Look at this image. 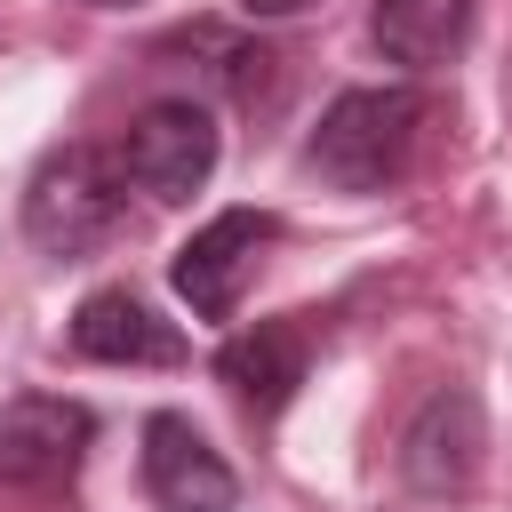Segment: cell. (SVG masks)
Wrapping results in <instances>:
<instances>
[{
	"label": "cell",
	"instance_id": "cell-1",
	"mask_svg": "<svg viewBox=\"0 0 512 512\" xmlns=\"http://www.w3.org/2000/svg\"><path fill=\"white\" fill-rule=\"evenodd\" d=\"M432 128V96L416 80H384V88H344L320 128L304 136V168L336 192H392Z\"/></svg>",
	"mask_w": 512,
	"mask_h": 512
},
{
	"label": "cell",
	"instance_id": "cell-2",
	"mask_svg": "<svg viewBox=\"0 0 512 512\" xmlns=\"http://www.w3.org/2000/svg\"><path fill=\"white\" fill-rule=\"evenodd\" d=\"M120 216H128V176L96 144H56L24 184V240L40 256H88L120 232Z\"/></svg>",
	"mask_w": 512,
	"mask_h": 512
},
{
	"label": "cell",
	"instance_id": "cell-3",
	"mask_svg": "<svg viewBox=\"0 0 512 512\" xmlns=\"http://www.w3.org/2000/svg\"><path fill=\"white\" fill-rule=\"evenodd\" d=\"M400 488L424 496V504H456L480 488V464H488V416H480V392L472 384H432L416 400V416L400 424Z\"/></svg>",
	"mask_w": 512,
	"mask_h": 512
},
{
	"label": "cell",
	"instance_id": "cell-4",
	"mask_svg": "<svg viewBox=\"0 0 512 512\" xmlns=\"http://www.w3.org/2000/svg\"><path fill=\"white\" fill-rule=\"evenodd\" d=\"M216 152H224V128H216V112L200 104V96H152L136 120H128V136H120V176L144 192V200H160V208H176V200H192L208 176H216Z\"/></svg>",
	"mask_w": 512,
	"mask_h": 512
},
{
	"label": "cell",
	"instance_id": "cell-5",
	"mask_svg": "<svg viewBox=\"0 0 512 512\" xmlns=\"http://www.w3.org/2000/svg\"><path fill=\"white\" fill-rule=\"evenodd\" d=\"M96 440V408L64 392H16L0 400V496H40L80 472Z\"/></svg>",
	"mask_w": 512,
	"mask_h": 512
},
{
	"label": "cell",
	"instance_id": "cell-6",
	"mask_svg": "<svg viewBox=\"0 0 512 512\" xmlns=\"http://www.w3.org/2000/svg\"><path fill=\"white\" fill-rule=\"evenodd\" d=\"M272 240H280V216H264V208H224V216H208V224L176 248L168 280H176V296H184L200 320H232Z\"/></svg>",
	"mask_w": 512,
	"mask_h": 512
},
{
	"label": "cell",
	"instance_id": "cell-7",
	"mask_svg": "<svg viewBox=\"0 0 512 512\" xmlns=\"http://www.w3.org/2000/svg\"><path fill=\"white\" fill-rule=\"evenodd\" d=\"M144 496L160 512H232L240 504V472L208 448V432L176 408L144 416Z\"/></svg>",
	"mask_w": 512,
	"mask_h": 512
},
{
	"label": "cell",
	"instance_id": "cell-8",
	"mask_svg": "<svg viewBox=\"0 0 512 512\" xmlns=\"http://www.w3.org/2000/svg\"><path fill=\"white\" fill-rule=\"evenodd\" d=\"M304 368H312V312H280V320H256V328H240L224 352H216V376H224V392L256 416V424H272L296 392H304Z\"/></svg>",
	"mask_w": 512,
	"mask_h": 512
},
{
	"label": "cell",
	"instance_id": "cell-9",
	"mask_svg": "<svg viewBox=\"0 0 512 512\" xmlns=\"http://www.w3.org/2000/svg\"><path fill=\"white\" fill-rule=\"evenodd\" d=\"M72 352L104 360V368H176L184 360V328L160 320L136 288H96L72 312Z\"/></svg>",
	"mask_w": 512,
	"mask_h": 512
},
{
	"label": "cell",
	"instance_id": "cell-10",
	"mask_svg": "<svg viewBox=\"0 0 512 512\" xmlns=\"http://www.w3.org/2000/svg\"><path fill=\"white\" fill-rule=\"evenodd\" d=\"M368 40L384 48V64L440 72V64L472 40V0H376Z\"/></svg>",
	"mask_w": 512,
	"mask_h": 512
},
{
	"label": "cell",
	"instance_id": "cell-11",
	"mask_svg": "<svg viewBox=\"0 0 512 512\" xmlns=\"http://www.w3.org/2000/svg\"><path fill=\"white\" fill-rule=\"evenodd\" d=\"M304 8H320V0H240V16H256V24H280V16H304Z\"/></svg>",
	"mask_w": 512,
	"mask_h": 512
},
{
	"label": "cell",
	"instance_id": "cell-12",
	"mask_svg": "<svg viewBox=\"0 0 512 512\" xmlns=\"http://www.w3.org/2000/svg\"><path fill=\"white\" fill-rule=\"evenodd\" d=\"M88 8H136V0H88Z\"/></svg>",
	"mask_w": 512,
	"mask_h": 512
}]
</instances>
